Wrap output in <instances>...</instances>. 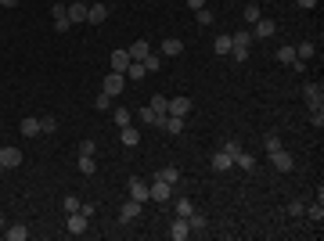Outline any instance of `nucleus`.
Wrapping results in <instances>:
<instances>
[{
    "mask_svg": "<svg viewBox=\"0 0 324 241\" xmlns=\"http://www.w3.org/2000/svg\"><path fill=\"white\" fill-rule=\"evenodd\" d=\"M231 166H234V158H231V155H227V151L220 148V151L213 155V169H216V173H227Z\"/></svg>",
    "mask_w": 324,
    "mask_h": 241,
    "instance_id": "obj_20",
    "label": "nucleus"
},
{
    "mask_svg": "<svg viewBox=\"0 0 324 241\" xmlns=\"http://www.w3.org/2000/svg\"><path fill=\"white\" fill-rule=\"evenodd\" d=\"M130 62H133V58H130L126 51H112V72H126Z\"/></svg>",
    "mask_w": 324,
    "mask_h": 241,
    "instance_id": "obj_19",
    "label": "nucleus"
},
{
    "mask_svg": "<svg viewBox=\"0 0 324 241\" xmlns=\"http://www.w3.org/2000/svg\"><path fill=\"white\" fill-rule=\"evenodd\" d=\"M130 198H137V202H151V198H148V184H144L140 176L130 180Z\"/></svg>",
    "mask_w": 324,
    "mask_h": 241,
    "instance_id": "obj_15",
    "label": "nucleus"
},
{
    "mask_svg": "<svg viewBox=\"0 0 324 241\" xmlns=\"http://www.w3.org/2000/svg\"><path fill=\"white\" fill-rule=\"evenodd\" d=\"M22 0H0V8H18Z\"/></svg>",
    "mask_w": 324,
    "mask_h": 241,
    "instance_id": "obj_52",
    "label": "nucleus"
},
{
    "mask_svg": "<svg viewBox=\"0 0 324 241\" xmlns=\"http://www.w3.org/2000/svg\"><path fill=\"white\" fill-rule=\"evenodd\" d=\"M105 18H108V4H90V8H87V22H90V26H101Z\"/></svg>",
    "mask_w": 324,
    "mask_h": 241,
    "instance_id": "obj_13",
    "label": "nucleus"
},
{
    "mask_svg": "<svg viewBox=\"0 0 324 241\" xmlns=\"http://www.w3.org/2000/svg\"><path fill=\"white\" fill-rule=\"evenodd\" d=\"M270 166H274L277 173H292V166H295V158H292V155H288V151L281 148V151H274V155H270Z\"/></svg>",
    "mask_w": 324,
    "mask_h": 241,
    "instance_id": "obj_8",
    "label": "nucleus"
},
{
    "mask_svg": "<svg viewBox=\"0 0 324 241\" xmlns=\"http://www.w3.org/2000/svg\"><path fill=\"white\" fill-rule=\"evenodd\" d=\"M119 144H126V148H137V144H140V130H137L133 123H130V126H123V130H119Z\"/></svg>",
    "mask_w": 324,
    "mask_h": 241,
    "instance_id": "obj_12",
    "label": "nucleus"
},
{
    "mask_svg": "<svg viewBox=\"0 0 324 241\" xmlns=\"http://www.w3.org/2000/svg\"><path fill=\"white\" fill-rule=\"evenodd\" d=\"M148 198H151V202H170V198H173V187L162 184V180H155V184H148Z\"/></svg>",
    "mask_w": 324,
    "mask_h": 241,
    "instance_id": "obj_5",
    "label": "nucleus"
},
{
    "mask_svg": "<svg viewBox=\"0 0 324 241\" xmlns=\"http://www.w3.org/2000/svg\"><path fill=\"white\" fill-rule=\"evenodd\" d=\"M295 4H299V8H306V11H310V8H317V0H295Z\"/></svg>",
    "mask_w": 324,
    "mask_h": 241,
    "instance_id": "obj_50",
    "label": "nucleus"
},
{
    "mask_svg": "<svg viewBox=\"0 0 324 241\" xmlns=\"http://www.w3.org/2000/svg\"><path fill=\"white\" fill-rule=\"evenodd\" d=\"M112 119H115V126L123 130V126H130V123H133V112H130V108H115V112H112Z\"/></svg>",
    "mask_w": 324,
    "mask_h": 241,
    "instance_id": "obj_31",
    "label": "nucleus"
},
{
    "mask_svg": "<svg viewBox=\"0 0 324 241\" xmlns=\"http://www.w3.org/2000/svg\"><path fill=\"white\" fill-rule=\"evenodd\" d=\"M94 108H101V112H108V108H112V97H108V94L101 90V94L94 97Z\"/></svg>",
    "mask_w": 324,
    "mask_h": 241,
    "instance_id": "obj_41",
    "label": "nucleus"
},
{
    "mask_svg": "<svg viewBox=\"0 0 324 241\" xmlns=\"http://www.w3.org/2000/svg\"><path fill=\"white\" fill-rule=\"evenodd\" d=\"M4 237L8 241H26L29 230H26V223H11V227H4Z\"/></svg>",
    "mask_w": 324,
    "mask_h": 241,
    "instance_id": "obj_21",
    "label": "nucleus"
},
{
    "mask_svg": "<svg viewBox=\"0 0 324 241\" xmlns=\"http://www.w3.org/2000/svg\"><path fill=\"white\" fill-rule=\"evenodd\" d=\"M191 212H195V202H191V198H180V202H177V216H184V219H188Z\"/></svg>",
    "mask_w": 324,
    "mask_h": 241,
    "instance_id": "obj_37",
    "label": "nucleus"
},
{
    "mask_svg": "<svg viewBox=\"0 0 324 241\" xmlns=\"http://www.w3.org/2000/svg\"><path fill=\"white\" fill-rule=\"evenodd\" d=\"M195 18H198V26H213V18H216V15H213L209 8H198V11H195Z\"/></svg>",
    "mask_w": 324,
    "mask_h": 241,
    "instance_id": "obj_38",
    "label": "nucleus"
},
{
    "mask_svg": "<svg viewBox=\"0 0 324 241\" xmlns=\"http://www.w3.org/2000/svg\"><path fill=\"white\" fill-rule=\"evenodd\" d=\"M155 180H162V184H170V187H173V184L180 180V169H177V166H162V169L155 173Z\"/></svg>",
    "mask_w": 324,
    "mask_h": 241,
    "instance_id": "obj_17",
    "label": "nucleus"
},
{
    "mask_svg": "<svg viewBox=\"0 0 324 241\" xmlns=\"http://www.w3.org/2000/svg\"><path fill=\"white\" fill-rule=\"evenodd\" d=\"M170 237H173V241H188V237H191V227H188L184 216H177V219L170 223Z\"/></svg>",
    "mask_w": 324,
    "mask_h": 241,
    "instance_id": "obj_10",
    "label": "nucleus"
},
{
    "mask_svg": "<svg viewBox=\"0 0 324 241\" xmlns=\"http://www.w3.org/2000/svg\"><path fill=\"white\" fill-rule=\"evenodd\" d=\"M79 173H87V176H94V173H97V162H94V155H79Z\"/></svg>",
    "mask_w": 324,
    "mask_h": 241,
    "instance_id": "obj_34",
    "label": "nucleus"
},
{
    "mask_svg": "<svg viewBox=\"0 0 324 241\" xmlns=\"http://www.w3.org/2000/svg\"><path fill=\"white\" fill-rule=\"evenodd\" d=\"M310 126H324V108H310Z\"/></svg>",
    "mask_w": 324,
    "mask_h": 241,
    "instance_id": "obj_42",
    "label": "nucleus"
},
{
    "mask_svg": "<svg viewBox=\"0 0 324 241\" xmlns=\"http://www.w3.org/2000/svg\"><path fill=\"white\" fill-rule=\"evenodd\" d=\"M140 65H144V72H158L162 69V54H148V58H140Z\"/></svg>",
    "mask_w": 324,
    "mask_h": 241,
    "instance_id": "obj_33",
    "label": "nucleus"
},
{
    "mask_svg": "<svg viewBox=\"0 0 324 241\" xmlns=\"http://www.w3.org/2000/svg\"><path fill=\"white\" fill-rule=\"evenodd\" d=\"M231 47H234V44H231V33H220V36L213 40V51H216V54H231Z\"/></svg>",
    "mask_w": 324,
    "mask_h": 241,
    "instance_id": "obj_28",
    "label": "nucleus"
},
{
    "mask_svg": "<svg viewBox=\"0 0 324 241\" xmlns=\"http://www.w3.org/2000/svg\"><path fill=\"white\" fill-rule=\"evenodd\" d=\"M234 166H238V169H245V173H252V169H256V155H249V151L241 148V151H238V158H234Z\"/></svg>",
    "mask_w": 324,
    "mask_h": 241,
    "instance_id": "obj_23",
    "label": "nucleus"
},
{
    "mask_svg": "<svg viewBox=\"0 0 324 241\" xmlns=\"http://www.w3.org/2000/svg\"><path fill=\"white\" fill-rule=\"evenodd\" d=\"M140 209H144V202L130 198V202H123V205H119V219H123V223H133V219L140 216Z\"/></svg>",
    "mask_w": 324,
    "mask_h": 241,
    "instance_id": "obj_4",
    "label": "nucleus"
},
{
    "mask_svg": "<svg viewBox=\"0 0 324 241\" xmlns=\"http://www.w3.org/2000/svg\"><path fill=\"white\" fill-rule=\"evenodd\" d=\"M62 205H65V212H79V198H76V194H69Z\"/></svg>",
    "mask_w": 324,
    "mask_h": 241,
    "instance_id": "obj_46",
    "label": "nucleus"
},
{
    "mask_svg": "<svg viewBox=\"0 0 324 241\" xmlns=\"http://www.w3.org/2000/svg\"><path fill=\"white\" fill-rule=\"evenodd\" d=\"M148 108H155V112H158V115H166V112H170V97H162V94H155V97H151V105H148Z\"/></svg>",
    "mask_w": 324,
    "mask_h": 241,
    "instance_id": "obj_35",
    "label": "nucleus"
},
{
    "mask_svg": "<svg viewBox=\"0 0 324 241\" xmlns=\"http://www.w3.org/2000/svg\"><path fill=\"white\" fill-rule=\"evenodd\" d=\"M83 4H87V0H83Z\"/></svg>",
    "mask_w": 324,
    "mask_h": 241,
    "instance_id": "obj_56",
    "label": "nucleus"
},
{
    "mask_svg": "<svg viewBox=\"0 0 324 241\" xmlns=\"http://www.w3.org/2000/svg\"><path fill=\"white\" fill-rule=\"evenodd\" d=\"M58 4H69V0H58Z\"/></svg>",
    "mask_w": 324,
    "mask_h": 241,
    "instance_id": "obj_54",
    "label": "nucleus"
},
{
    "mask_svg": "<svg viewBox=\"0 0 324 241\" xmlns=\"http://www.w3.org/2000/svg\"><path fill=\"white\" fill-rule=\"evenodd\" d=\"M231 58L234 62H249V47H231Z\"/></svg>",
    "mask_w": 324,
    "mask_h": 241,
    "instance_id": "obj_44",
    "label": "nucleus"
},
{
    "mask_svg": "<svg viewBox=\"0 0 324 241\" xmlns=\"http://www.w3.org/2000/svg\"><path fill=\"white\" fill-rule=\"evenodd\" d=\"M224 151H227L231 158H238V151H241V140H227V144H224Z\"/></svg>",
    "mask_w": 324,
    "mask_h": 241,
    "instance_id": "obj_45",
    "label": "nucleus"
},
{
    "mask_svg": "<svg viewBox=\"0 0 324 241\" xmlns=\"http://www.w3.org/2000/svg\"><path fill=\"white\" fill-rule=\"evenodd\" d=\"M123 76H126V83H137V79H144L148 72H144V65H140V62H130V69H126Z\"/></svg>",
    "mask_w": 324,
    "mask_h": 241,
    "instance_id": "obj_29",
    "label": "nucleus"
},
{
    "mask_svg": "<svg viewBox=\"0 0 324 241\" xmlns=\"http://www.w3.org/2000/svg\"><path fill=\"white\" fill-rule=\"evenodd\" d=\"M18 130H22V137H36V133H40V119H36V115H26Z\"/></svg>",
    "mask_w": 324,
    "mask_h": 241,
    "instance_id": "obj_22",
    "label": "nucleus"
},
{
    "mask_svg": "<svg viewBox=\"0 0 324 241\" xmlns=\"http://www.w3.org/2000/svg\"><path fill=\"white\" fill-rule=\"evenodd\" d=\"M101 90H105L108 97H119V94L126 90V76H123V72H108L105 83H101Z\"/></svg>",
    "mask_w": 324,
    "mask_h": 241,
    "instance_id": "obj_1",
    "label": "nucleus"
},
{
    "mask_svg": "<svg viewBox=\"0 0 324 241\" xmlns=\"http://www.w3.org/2000/svg\"><path fill=\"white\" fill-rule=\"evenodd\" d=\"M0 166H4V169L22 166V151H18V148H11V144H4V148H0Z\"/></svg>",
    "mask_w": 324,
    "mask_h": 241,
    "instance_id": "obj_6",
    "label": "nucleus"
},
{
    "mask_svg": "<svg viewBox=\"0 0 324 241\" xmlns=\"http://www.w3.org/2000/svg\"><path fill=\"white\" fill-rule=\"evenodd\" d=\"M231 44H234V47H252V29H238V33H231Z\"/></svg>",
    "mask_w": 324,
    "mask_h": 241,
    "instance_id": "obj_27",
    "label": "nucleus"
},
{
    "mask_svg": "<svg viewBox=\"0 0 324 241\" xmlns=\"http://www.w3.org/2000/svg\"><path fill=\"white\" fill-rule=\"evenodd\" d=\"M94 151H97L94 140H83V144H79V155H94Z\"/></svg>",
    "mask_w": 324,
    "mask_h": 241,
    "instance_id": "obj_49",
    "label": "nucleus"
},
{
    "mask_svg": "<svg viewBox=\"0 0 324 241\" xmlns=\"http://www.w3.org/2000/svg\"><path fill=\"white\" fill-rule=\"evenodd\" d=\"M281 148H285V144H281L277 133H267V137H263V151H267V155H274V151H281Z\"/></svg>",
    "mask_w": 324,
    "mask_h": 241,
    "instance_id": "obj_32",
    "label": "nucleus"
},
{
    "mask_svg": "<svg viewBox=\"0 0 324 241\" xmlns=\"http://www.w3.org/2000/svg\"><path fill=\"white\" fill-rule=\"evenodd\" d=\"M162 119H166V115H158L155 108H140V123L144 126H162Z\"/></svg>",
    "mask_w": 324,
    "mask_h": 241,
    "instance_id": "obj_26",
    "label": "nucleus"
},
{
    "mask_svg": "<svg viewBox=\"0 0 324 241\" xmlns=\"http://www.w3.org/2000/svg\"><path fill=\"white\" fill-rule=\"evenodd\" d=\"M0 230H4V216H0Z\"/></svg>",
    "mask_w": 324,
    "mask_h": 241,
    "instance_id": "obj_53",
    "label": "nucleus"
},
{
    "mask_svg": "<svg viewBox=\"0 0 324 241\" xmlns=\"http://www.w3.org/2000/svg\"><path fill=\"white\" fill-rule=\"evenodd\" d=\"M87 8H90V4H83V0H69V4H65V11H69V22H72V26L87 22Z\"/></svg>",
    "mask_w": 324,
    "mask_h": 241,
    "instance_id": "obj_7",
    "label": "nucleus"
},
{
    "mask_svg": "<svg viewBox=\"0 0 324 241\" xmlns=\"http://www.w3.org/2000/svg\"><path fill=\"white\" fill-rule=\"evenodd\" d=\"M188 227H191V234H202V230H206V227H209V219H206V216H202V212H198V209H195V212H191V216H188Z\"/></svg>",
    "mask_w": 324,
    "mask_h": 241,
    "instance_id": "obj_24",
    "label": "nucleus"
},
{
    "mask_svg": "<svg viewBox=\"0 0 324 241\" xmlns=\"http://www.w3.org/2000/svg\"><path fill=\"white\" fill-rule=\"evenodd\" d=\"M188 8H191V11H198V8H206V0H188Z\"/></svg>",
    "mask_w": 324,
    "mask_h": 241,
    "instance_id": "obj_51",
    "label": "nucleus"
},
{
    "mask_svg": "<svg viewBox=\"0 0 324 241\" xmlns=\"http://www.w3.org/2000/svg\"><path fill=\"white\" fill-rule=\"evenodd\" d=\"M126 54H130L133 62H140V58H148V54H151V47H148V40H137V44H130V47H126Z\"/></svg>",
    "mask_w": 324,
    "mask_h": 241,
    "instance_id": "obj_18",
    "label": "nucleus"
},
{
    "mask_svg": "<svg viewBox=\"0 0 324 241\" xmlns=\"http://www.w3.org/2000/svg\"><path fill=\"white\" fill-rule=\"evenodd\" d=\"M295 58H299V62L313 58V44H299V47H295Z\"/></svg>",
    "mask_w": 324,
    "mask_h": 241,
    "instance_id": "obj_40",
    "label": "nucleus"
},
{
    "mask_svg": "<svg viewBox=\"0 0 324 241\" xmlns=\"http://www.w3.org/2000/svg\"><path fill=\"white\" fill-rule=\"evenodd\" d=\"M306 212H310V219H317V223H320V219H324V205H320V198H317V202H313Z\"/></svg>",
    "mask_w": 324,
    "mask_h": 241,
    "instance_id": "obj_43",
    "label": "nucleus"
},
{
    "mask_svg": "<svg viewBox=\"0 0 324 241\" xmlns=\"http://www.w3.org/2000/svg\"><path fill=\"white\" fill-rule=\"evenodd\" d=\"M162 130L177 137V133H184V119H180V115H170V119H162Z\"/></svg>",
    "mask_w": 324,
    "mask_h": 241,
    "instance_id": "obj_25",
    "label": "nucleus"
},
{
    "mask_svg": "<svg viewBox=\"0 0 324 241\" xmlns=\"http://www.w3.org/2000/svg\"><path fill=\"white\" fill-rule=\"evenodd\" d=\"M51 18H54V29H58V33H65V29L72 26V22H69V11H65V4H54V8H51Z\"/></svg>",
    "mask_w": 324,
    "mask_h": 241,
    "instance_id": "obj_11",
    "label": "nucleus"
},
{
    "mask_svg": "<svg viewBox=\"0 0 324 241\" xmlns=\"http://www.w3.org/2000/svg\"><path fill=\"white\" fill-rule=\"evenodd\" d=\"M302 97H306L310 108H324V87L320 83H306L302 87Z\"/></svg>",
    "mask_w": 324,
    "mask_h": 241,
    "instance_id": "obj_2",
    "label": "nucleus"
},
{
    "mask_svg": "<svg viewBox=\"0 0 324 241\" xmlns=\"http://www.w3.org/2000/svg\"><path fill=\"white\" fill-rule=\"evenodd\" d=\"M54 130H58V119L54 115H44L40 119V133H54Z\"/></svg>",
    "mask_w": 324,
    "mask_h": 241,
    "instance_id": "obj_39",
    "label": "nucleus"
},
{
    "mask_svg": "<svg viewBox=\"0 0 324 241\" xmlns=\"http://www.w3.org/2000/svg\"><path fill=\"white\" fill-rule=\"evenodd\" d=\"M158 54H162V58H180V54H184V40H177V36H170V40H162V47H158Z\"/></svg>",
    "mask_w": 324,
    "mask_h": 241,
    "instance_id": "obj_9",
    "label": "nucleus"
},
{
    "mask_svg": "<svg viewBox=\"0 0 324 241\" xmlns=\"http://www.w3.org/2000/svg\"><path fill=\"white\" fill-rule=\"evenodd\" d=\"M65 230H69V234H83V230H87V216H83V212H69Z\"/></svg>",
    "mask_w": 324,
    "mask_h": 241,
    "instance_id": "obj_16",
    "label": "nucleus"
},
{
    "mask_svg": "<svg viewBox=\"0 0 324 241\" xmlns=\"http://www.w3.org/2000/svg\"><path fill=\"white\" fill-rule=\"evenodd\" d=\"M256 29H252V40H270L274 33H277V22L274 18H259V22H252Z\"/></svg>",
    "mask_w": 324,
    "mask_h": 241,
    "instance_id": "obj_3",
    "label": "nucleus"
},
{
    "mask_svg": "<svg viewBox=\"0 0 324 241\" xmlns=\"http://www.w3.org/2000/svg\"><path fill=\"white\" fill-rule=\"evenodd\" d=\"M79 212H83V216H87V219H90V216H94V212H97V205H94V202H79Z\"/></svg>",
    "mask_w": 324,
    "mask_h": 241,
    "instance_id": "obj_47",
    "label": "nucleus"
},
{
    "mask_svg": "<svg viewBox=\"0 0 324 241\" xmlns=\"http://www.w3.org/2000/svg\"><path fill=\"white\" fill-rule=\"evenodd\" d=\"M188 112H191V97H173V101H170V112H166V115H180V119H184Z\"/></svg>",
    "mask_w": 324,
    "mask_h": 241,
    "instance_id": "obj_14",
    "label": "nucleus"
},
{
    "mask_svg": "<svg viewBox=\"0 0 324 241\" xmlns=\"http://www.w3.org/2000/svg\"><path fill=\"white\" fill-rule=\"evenodd\" d=\"M241 18L252 26V22H259V4H245V11H241Z\"/></svg>",
    "mask_w": 324,
    "mask_h": 241,
    "instance_id": "obj_36",
    "label": "nucleus"
},
{
    "mask_svg": "<svg viewBox=\"0 0 324 241\" xmlns=\"http://www.w3.org/2000/svg\"><path fill=\"white\" fill-rule=\"evenodd\" d=\"M302 212H306L302 202H288V216H302Z\"/></svg>",
    "mask_w": 324,
    "mask_h": 241,
    "instance_id": "obj_48",
    "label": "nucleus"
},
{
    "mask_svg": "<svg viewBox=\"0 0 324 241\" xmlns=\"http://www.w3.org/2000/svg\"><path fill=\"white\" fill-rule=\"evenodd\" d=\"M0 173H4V166H0Z\"/></svg>",
    "mask_w": 324,
    "mask_h": 241,
    "instance_id": "obj_55",
    "label": "nucleus"
},
{
    "mask_svg": "<svg viewBox=\"0 0 324 241\" xmlns=\"http://www.w3.org/2000/svg\"><path fill=\"white\" fill-rule=\"evenodd\" d=\"M274 58H277L281 65H292V62H295V47H292V44H285V47H277V54H274Z\"/></svg>",
    "mask_w": 324,
    "mask_h": 241,
    "instance_id": "obj_30",
    "label": "nucleus"
}]
</instances>
